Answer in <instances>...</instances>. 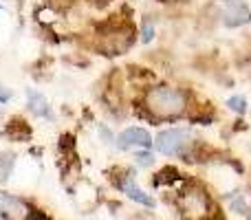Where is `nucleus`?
<instances>
[{
  "label": "nucleus",
  "mask_w": 251,
  "mask_h": 220,
  "mask_svg": "<svg viewBox=\"0 0 251 220\" xmlns=\"http://www.w3.org/2000/svg\"><path fill=\"white\" fill-rule=\"evenodd\" d=\"M146 106L156 117H176L185 110L187 97L183 91L172 86H156L148 93Z\"/></svg>",
  "instance_id": "nucleus-1"
},
{
  "label": "nucleus",
  "mask_w": 251,
  "mask_h": 220,
  "mask_svg": "<svg viewBox=\"0 0 251 220\" xmlns=\"http://www.w3.org/2000/svg\"><path fill=\"white\" fill-rule=\"evenodd\" d=\"M187 146H190V130H185V128L163 130V132L156 137V141H154L156 150H159L161 154H168V156L181 154Z\"/></svg>",
  "instance_id": "nucleus-2"
},
{
  "label": "nucleus",
  "mask_w": 251,
  "mask_h": 220,
  "mask_svg": "<svg viewBox=\"0 0 251 220\" xmlns=\"http://www.w3.org/2000/svg\"><path fill=\"white\" fill-rule=\"evenodd\" d=\"M207 207H209V200H207V194L199 187H190L181 194V209L185 216L190 218H203L207 214Z\"/></svg>",
  "instance_id": "nucleus-3"
},
{
  "label": "nucleus",
  "mask_w": 251,
  "mask_h": 220,
  "mask_svg": "<svg viewBox=\"0 0 251 220\" xmlns=\"http://www.w3.org/2000/svg\"><path fill=\"white\" fill-rule=\"evenodd\" d=\"M223 7H225V26L234 29L240 24H249L251 22V9L247 7L245 0H223Z\"/></svg>",
  "instance_id": "nucleus-4"
},
{
  "label": "nucleus",
  "mask_w": 251,
  "mask_h": 220,
  "mask_svg": "<svg viewBox=\"0 0 251 220\" xmlns=\"http://www.w3.org/2000/svg\"><path fill=\"white\" fill-rule=\"evenodd\" d=\"M0 212H2L4 220H26L31 216L29 205L25 200L16 198V196H9L4 192H0Z\"/></svg>",
  "instance_id": "nucleus-5"
},
{
  "label": "nucleus",
  "mask_w": 251,
  "mask_h": 220,
  "mask_svg": "<svg viewBox=\"0 0 251 220\" xmlns=\"http://www.w3.org/2000/svg\"><path fill=\"white\" fill-rule=\"evenodd\" d=\"M152 137H150V132L148 130H143V128H128V130H124L122 134H119V139H117V146L122 147V150H128V147H150L152 146Z\"/></svg>",
  "instance_id": "nucleus-6"
},
{
  "label": "nucleus",
  "mask_w": 251,
  "mask_h": 220,
  "mask_svg": "<svg viewBox=\"0 0 251 220\" xmlns=\"http://www.w3.org/2000/svg\"><path fill=\"white\" fill-rule=\"evenodd\" d=\"M119 187H122V192L126 196H128V198H132L134 203H139V205H146V207H152V205H154V200L150 198V196L146 194V192L141 190V187H137L134 185V181H132V176H126L122 183H119Z\"/></svg>",
  "instance_id": "nucleus-7"
},
{
  "label": "nucleus",
  "mask_w": 251,
  "mask_h": 220,
  "mask_svg": "<svg viewBox=\"0 0 251 220\" xmlns=\"http://www.w3.org/2000/svg\"><path fill=\"white\" fill-rule=\"evenodd\" d=\"M26 97H29V108L33 110L35 115H40V117H49V115H51V112H49V106H47V99H44L38 91L29 88V91H26Z\"/></svg>",
  "instance_id": "nucleus-8"
},
{
  "label": "nucleus",
  "mask_w": 251,
  "mask_h": 220,
  "mask_svg": "<svg viewBox=\"0 0 251 220\" xmlns=\"http://www.w3.org/2000/svg\"><path fill=\"white\" fill-rule=\"evenodd\" d=\"M11 170H13V154H0V183L7 181Z\"/></svg>",
  "instance_id": "nucleus-9"
},
{
  "label": "nucleus",
  "mask_w": 251,
  "mask_h": 220,
  "mask_svg": "<svg viewBox=\"0 0 251 220\" xmlns=\"http://www.w3.org/2000/svg\"><path fill=\"white\" fill-rule=\"evenodd\" d=\"M227 106H229L234 112H238V115H243V112L247 110V101H245V97H229V99H227Z\"/></svg>",
  "instance_id": "nucleus-10"
},
{
  "label": "nucleus",
  "mask_w": 251,
  "mask_h": 220,
  "mask_svg": "<svg viewBox=\"0 0 251 220\" xmlns=\"http://www.w3.org/2000/svg\"><path fill=\"white\" fill-rule=\"evenodd\" d=\"M152 33H154V29H152V22H143V42H150L152 40Z\"/></svg>",
  "instance_id": "nucleus-11"
},
{
  "label": "nucleus",
  "mask_w": 251,
  "mask_h": 220,
  "mask_svg": "<svg viewBox=\"0 0 251 220\" xmlns=\"http://www.w3.org/2000/svg\"><path fill=\"white\" fill-rule=\"evenodd\" d=\"M137 159H139V163H141V165H150V163H152V156H150V154H146V152L137 154Z\"/></svg>",
  "instance_id": "nucleus-12"
},
{
  "label": "nucleus",
  "mask_w": 251,
  "mask_h": 220,
  "mask_svg": "<svg viewBox=\"0 0 251 220\" xmlns=\"http://www.w3.org/2000/svg\"><path fill=\"white\" fill-rule=\"evenodd\" d=\"M9 97H11V93H9L7 88H4L2 84H0V104H4V101H7Z\"/></svg>",
  "instance_id": "nucleus-13"
}]
</instances>
